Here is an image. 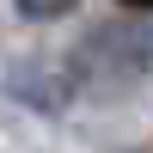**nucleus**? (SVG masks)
I'll return each mask as SVG.
<instances>
[{
	"mask_svg": "<svg viewBox=\"0 0 153 153\" xmlns=\"http://www.w3.org/2000/svg\"><path fill=\"white\" fill-rule=\"evenodd\" d=\"M80 0H19V12L25 19H61V12H74Z\"/></svg>",
	"mask_w": 153,
	"mask_h": 153,
	"instance_id": "obj_1",
	"label": "nucleus"
},
{
	"mask_svg": "<svg viewBox=\"0 0 153 153\" xmlns=\"http://www.w3.org/2000/svg\"><path fill=\"white\" fill-rule=\"evenodd\" d=\"M123 6H147V0H123Z\"/></svg>",
	"mask_w": 153,
	"mask_h": 153,
	"instance_id": "obj_2",
	"label": "nucleus"
}]
</instances>
